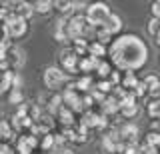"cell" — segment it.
I'll return each mask as SVG.
<instances>
[{"mask_svg": "<svg viewBox=\"0 0 160 154\" xmlns=\"http://www.w3.org/2000/svg\"><path fill=\"white\" fill-rule=\"evenodd\" d=\"M108 56L110 64L120 72H134L146 64L148 46L138 34H120L108 46Z\"/></svg>", "mask_w": 160, "mask_h": 154, "instance_id": "cell-1", "label": "cell"}, {"mask_svg": "<svg viewBox=\"0 0 160 154\" xmlns=\"http://www.w3.org/2000/svg\"><path fill=\"white\" fill-rule=\"evenodd\" d=\"M110 14H112V10H110V6H108V4H104V2H92V4H88V6L84 8L86 22L92 28L104 26V22L110 18Z\"/></svg>", "mask_w": 160, "mask_h": 154, "instance_id": "cell-2", "label": "cell"}, {"mask_svg": "<svg viewBox=\"0 0 160 154\" xmlns=\"http://www.w3.org/2000/svg\"><path fill=\"white\" fill-rule=\"evenodd\" d=\"M4 30V36L12 38V40H18V38H22L24 34L28 32V20H22V18H18L14 12H10V16L4 20V24H0Z\"/></svg>", "mask_w": 160, "mask_h": 154, "instance_id": "cell-3", "label": "cell"}, {"mask_svg": "<svg viewBox=\"0 0 160 154\" xmlns=\"http://www.w3.org/2000/svg\"><path fill=\"white\" fill-rule=\"evenodd\" d=\"M42 82H44V86H46L48 90L56 92L68 82V76L60 70L58 66H48L46 70H44V74H42Z\"/></svg>", "mask_w": 160, "mask_h": 154, "instance_id": "cell-4", "label": "cell"}, {"mask_svg": "<svg viewBox=\"0 0 160 154\" xmlns=\"http://www.w3.org/2000/svg\"><path fill=\"white\" fill-rule=\"evenodd\" d=\"M56 66L62 70L64 74H74V72H78V56H76V52L72 50V46H64L62 50L58 52V64Z\"/></svg>", "mask_w": 160, "mask_h": 154, "instance_id": "cell-5", "label": "cell"}, {"mask_svg": "<svg viewBox=\"0 0 160 154\" xmlns=\"http://www.w3.org/2000/svg\"><path fill=\"white\" fill-rule=\"evenodd\" d=\"M118 138L124 146H132V144H138V126L132 122H126L118 128Z\"/></svg>", "mask_w": 160, "mask_h": 154, "instance_id": "cell-6", "label": "cell"}, {"mask_svg": "<svg viewBox=\"0 0 160 154\" xmlns=\"http://www.w3.org/2000/svg\"><path fill=\"white\" fill-rule=\"evenodd\" d=\"M38 144H40V140L34 134H30V132L20 134L18 140H16V154H32Z\"/></svg>", "mask_w": 160, "mask_h": 154, "instance_id": "cell-7", "label": "cell"}, {"mask_svg": "<svg viewBox=\"0 0 160 154\" xmlns=\"http://www.w3.org/2000/svg\"><path fill=\"white\" fill-rule=\"evenodd\" d=\"M138 100H136V96H134V94H126V96L122 98V100H120V114H122V118H134L138 114Z\"/></svg>", "mask_w": 160, "mask_h": 154, "instance_id": "cell-8", "label": "cell"}, {"mask_svg": "<svg viewBox=\"0 0 160 154\" xmlns=\"http://www.w3.org/2000/svg\"><path fill=\"white\" fill-rule=\"evenodd\" d=\"M6 66H8V70H12V72H16L20 66H22V62H24V52L20 50L18 46H10V50H8V54H6Z\"/></svg>", "mask_w": 160, "mask_h": 154, "instance_id": "cell-9", "label": "cell"}, {"mask_svg": "<svg viewBox=\"0 0 160 154\" xmlns=\"http://www.w3.org/2000/svg\"><path fill=\"white\" fill-rule=\"evenodd\" d=\"M144 86H146V94L150 98H160V76L156 74H148L142 78Z\"/></svg>", "mask_w": 160, "mask_h": 154, "instance_id": "cell-10", "label": "cell"}, {"mask_svg": "<svg viewBox=\"0 0 160 154\" xmlns=\"http://www.w3.org/2000/svg\"><path fill=\"white\" fill-rule=\"evenodd\" d=\"M98 62L96 58H92V56H84V58H78V72L82 74V76H90L92 72H96V68H98Z\"/></svg>", "mask_w": 160, "mask_h": 154, "instance_id": "cell-11", "label": "cell"}, {"mask_svg": "<svg viewBox=\"0 0 160 154\" xmlns=\"http://www.w3.org/2000/svg\"><path fill=\"white\" fill-rule=\"evenodd\" d=\"M122 26H124V24H122V18H120L118 16V14H110V18H108V20L106 22H104V30H106L108 34H110V36H116V34H120V32H122Z\"/></svg>", "mask_w": 160, "mask_h": 154, "instance_id": "cell-12", "label": "cell"}, {"mask_svg": "<svg viewBox=\"0 0 160 154\" xmlns=\"http://www.w3.org/2000/svg\"><path fill=\"white\" fill-rule=\"evenodd\" d=\"M56 118H58V122L62 124V128H72V126H76V120H74V112L70 110V108H66V106H62L58 110V114H56Z\"/></svg>", "mask_w": 160, "mask_h": 154, "instance_id": "cell-13", "label": "cell"}, {"mask_svg": "<svg viewBox=\"0 0 160 154\" xmlns=\"http://www.w3.org/2000/svg\"><path fill=\"white\" fill-rule=\"evenodd\" d=\"M54 38H56V42L60 44H66L70 42V36H68V28H66V20L64 18H60L56 22V28H54Z\"/></svg>", "mask_w": 160, "mask_h": 154, "instance_id": "cell-14", "label": "cell"}, {"mask_svg": "<svg viewBox=\"0 0 160 154\" xmlns=\"http://www.w3.org/2000/svg\"><path fill=\"white\" fill-rule=\"evenodd\" d=\"M88 56L96 58V60H104V56H108V50L104 44H100L96 40H90L88 42Z\"/></svg>", "mask_w": 160, "mask_h": 154, "instance_id": "cell-15", "label": "cell"}, {"mask_svg": "<svg viewBox=\"0 0 160 154\" xmlns=\"http://www.w3.org/2000/svg\"><path fill=\"white\" fill-rule=\"evenodd\" d=\"M52 10H56L58 14H62V16L72 14L74 12V2H70V0H56V2H52Z\"/></svg>", "mask_w": 160, "mask_h": 154, "instance_id": "cell-16", "label": "cell"}, {"mask_svg": "<svg viewBox=\"0 0 160 154\" xmlns=\"http://www.w3.org/2000/svg\"><path fill=\"white\" fill-rule=\"evenodd\" d=\"M64 106V102H62V94L60 92H54L52 96H50V100H48V112H50V116H56L58 110Z\"/></svg>", "mask_w": 160, "mask_h": 154, "instance_id": "cell-17", "label": "cell"}, {"mask_svg": "<svg viewBox=\"0 0 160 154\" xmlns=\"http://www.w3.org/2000/svg\"><path fill=\"white\" fill-rule=\"evenodd\" d=\"M146 112L152 120H160V98H150L146 102Z\"/></svg>", "mask_w": 160, "mask_h": 154, "instance_id": "cell-18", "label": "cell"}, {"mask_svg": "<svg viewBox=\"0 0 160 154\" xmlns=\"http://www.w3.org/2000/svg\"><path fill=\"white\" fill-rule=\"evenodd\" d=\"M112 64H110L108 60H100L98 62V68H96V74H98V78L100 80H108V76L112 74Z\"/></svg>", "mask_w": 160, "mask_h": 154, "instance_id": "cell-19", "label": "cell"}, {"mask_svg": "<svg viewBox=\"0 0 160 154\" xmlns=\"http://www.w3.org/2000/svg\"><path fill=\"white\" fill-rule=\"evenodd\" d=\"M40 148H42L44 152H50L52 148H56V138H54V134L50 132V134H46V136H42L40 138V144H38Z\"/></svg>", "mask_w": 160, "mask_h": 154, "instance_id": "cell-20", "label": "cell"}, {"mask_svg": "<svg viewBox=\"0 0 160 154\" xmlns=\"http://www.w3.org/2000/svg\"><path fill=\"white\" fill-rule=\"evenodd\" d=\"M8 102L10 104H16V106L24 104V92H22V88H12V90L8 92Z\"/></svg>", "mask_w": 160, "mask_h": 154, "instance_id": "cell-21", "label": "cell"}, {"mask_svg": "<svg viewBox=\"0 0 160 154\" xmlns=\"http://www.w3.org/2000/svg\"><path fill=\"white\" fill-rule=\"evenodd\" d=\"M32 6H34V12H38V14H48L52 10V2H50V0H38Z\"/></svg>", "mask_w": 160, "mask_h": 154, "instance_id": "cell-22", "label": "cell"}, {"mask_svg": "<svg viewBox=\"0 0 160 154\" xmlns=\"http://www.w3.org/2000/svg\"><path fill=\"white\" fill-rule=\"evenodd\" d=\"M112 84H110L108 80H98L96 84H94V90H98L100 94H104V96H110L112 94Z\"/></svg>", "mask_w": 160, "mask_h": 154, "instance_id": "cell-23", "label": "cell"}, {"mask_svg": "<svg viewBox=\"0 0 160 154\" xmlns=\"http://www.w3.org/2000/svg\"><path fill=\"white\" fill-rule=\"evenodd\" d=\"M142 146H160V134L150 130L142 140Z\"/></svg>", "mask_w": 160, "mask_h": 154, "instance_id": "cell-24", "label": "cell"}, {"mask_svg": "<svg viewBox=\"0 0 160 154\" xmlns=\"http://www.w3.org/2000/svg\"><path fill=\"white\" fill-rule=\"evenodd\" d=\"M146 32H148L152 38H156L158 34H160V20H158V18H150V20H148V24H146Z\"/></svg>", "mask_w": 160, "mask_h": 154, "instance_id": "cell-25", "label": "cell"}, {"mask_svg": "<svg viewBox=\"0 0 160 154\" xmlns=\"http://www.w3.org/2000/svg\"><path fill=\"white\" fill-rule=\"evenodd\" d=\"M132 94L136 98H142V96H146V86H144V82L142 80H138V84H136V88L132 90Z\"/></svg>", "mask_w": 160, "mask_h": 154, "instance_id": "cell-26", "label": "cell"}, {"mask_svg": "<svg viewBox=\"0 0 160 154\" xmlns=\"http://www.w3.org/2000/svg\"><path fill=\"white\" fill-rule=\"evenodd\" d=\"M150 12H152V18H158L160 20V0L150 4Z\"/></svg>", "mask_w": 160, "mask_h": 154, "instance_id": "cell-27", "label": "cell"}, {"mask_svg": "<svg viewBox=\"0 0 160 154\" xmlns=\"http://www.w3.org/2000/svg\"><path fill=\"white\" fill-rule=\"evenodd\" d=\"M60 154H74V152L70 150V148H62V150H60Z\"/></svg>", "mask_w": 160, "mask_h": 154, "instance_id": "cell-28", "label": "cell"}, {"mask_svg": "<svg viewBox=\"0 0 160 154\" xmlns=\"http://www.w3.org/2000/svg\"><path fill=\"white\" fill-rule=\"evenodd\" d=\"M154 40H156V46L160 48V34H158V36H156V38H154Z\"/></svg>", "mask_w": 160, "mask_h": 154, "instance_id": "cell-29", "label": "cell"}, {"mask_svg": "<svg viewBox=\"0 0 160 154\" xmlns=\"http://www.w3.org/2000/svg\"><path fill=\"white\" fill-rule=\"evenodd\" d=\"M0 108H2V106H0Z\"/></svg>", "mask_w": 160, "mask_h": 154, "instance_id": "cell-30", "label": "cell"}]
</instances>
